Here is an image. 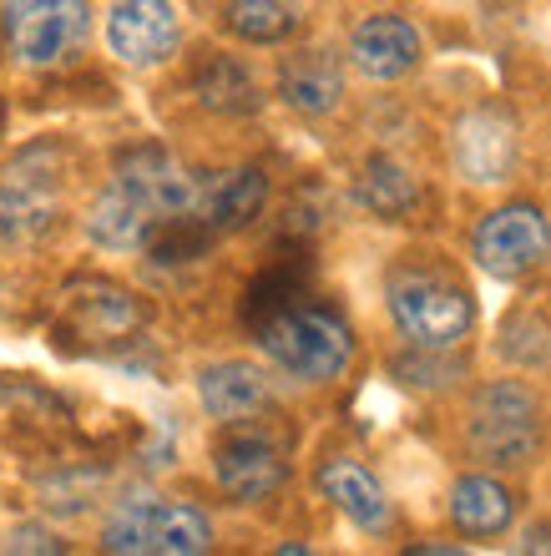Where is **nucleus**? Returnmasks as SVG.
Returning <instances> with one entry per match:
<instances>
[{
	"mask_svg": "<svg viewBox=\"0 0 551 556\" xmlns=\"http://www.w3.org/2000/svg\"><path fill=\"white\" fill-rule=\"evenodd\" d=\"M385 308L395 334L425 350H461L476 329V293L440 253H400L385 268Z\"/></svg>",
	"mask_w": 551,
	"mask_h": 556,
	"instance_id": "nucleus-1",
	"label": "nucleus"
},
{
	"mask_svg": "<svg viewBox=\"0 0 551 556\" xmlns=\"http://www.w3.org/2000/svg\"><path fill=\"white\" fill-rule=\"evenodd\" d=\"M461 445L480 470H501V476H522L547 455L551 445V415L547 400L526 380H480L465 395L461 410Z\"/></svg>",
	"mask_w": 551,
	"mask_h": 556,
	"instance_id": "nucleus-2",
	"label": "nucleus"
},
{
	"mask_svg": "<svg viewBox=\"0 0 551 556\" xmlns=\"http://www.w3.org/2000/svg\"><path fill=\"white\" fill-rule=\"evenodd\" d=\"M263 359L293 384H334L354 365V329L329 304H309L304 293L253 324Z\"/></svg>",
	"mask_w": 551,
	"mask_h": 556,
	"instance_id": "nucleus-3",
	"label": "nucleus"
},
{
	"mask_svg": "<svg viewBox=\"0 0 551 556\" xmlns=\"http://www.w3.org/2000/svg\"><path fill=\"white\" fill-rule=\"evenodd\" d=\"M97 546L107 556H203L213 552V521L192 501L132 491L107 506Z\"/></svg>",
	"mask_w": 551,
	"mask_h": 556,
	"instance_id": "nucleus-4",
	"label": "nucleus"
},
{
	"mask_svg": "<svg viewBox=\"0 0 551 556\" xmlns=\"http://www.w3.org/2000/svg\"><path fill=\"white\" fill-rule=\"evenodd\" d=\"M91 41V0H5L0 51L21 72H57Z\"/></svg>",
	"mask_w": 551,
	"mask_h": 556,
	"instance_id": "nucleus-5",
	"label": "nucleus"
},
{
	"mask_svg": "<svg viewBox=\"0 0 551 556\" xmlns=\"http://www.w3.org/2000/svg\"><path fill=\"white\" fill-rule=\"evenodd\" d=\"M471 258L480 274L501 283H522L551 264V218L537 203H501L476 223L471 233Z\"/></svg>",
	"mask_w": 551,
	"mask_h": 556,
	"instance_id": "nucleus-6",
	"label": "nucleus"
},
{
	"mask_svg": "<svg viewBox=\"0 0 551 556\" xmlns=\"http://www.w3.org/2000/svg\"><path fill=\"white\" fill-rule=\"evenodd\" d=\"M213 481L233 506H263L289 485V451L263 425H223L213 440Z\"/></svg>",
	"mask_w": 551,
	"mask_h": 556,
	"instance_id": "nucleus-7",
	"label": "nucleus"
},
{
	"mask_svg": "<svg viewBox=\"0 0 551 556\" xmlns=\"http://www.w3.org/2000/svg\"><path fill=\"white\" fill-rule=\"evenodd\" d=\"M450 162L471 188H501L522 162V127L506 102L465 106L450 127Z\"/></svg>",
	"mask_w": 551,
	"mask_h": 556,
	"instance_id": "nucleus-8",
	"label": "nucleus"
},
{
	"mask_svg": "<svg viewBox=\"0 0 551 556\" xmlns=\"http://www.w3.org/2000/svg\"><path fill=\"white\" fill-rule=\"evenodd\" d=\"M112 182L152 207L162 223L192 218V203H198V173L162 142H137L127 152H116Z\"/></svg>",
	"mask_w": 551,
	"mask_h": 556,
	"instance_id": "nucleus-9",
	"label": "nucleus"
},
{
	"mask_svg": "<svg viewBox=\"0 0 551 556\" xmlns=\"http://www.w3.org/2000/svg\"><path fill=\"white\" fill-rule=\"evenodd\" d=\"M107 51L122 66H162L183 51V11L177 0H112L107 11Z\"/></svg>",
	"mask_w": 551,
	"mask_h": 556,
	"instance_id": "nucleus-10",
	"label": "nucleus"
},
{
	"mask_svg": "<svg viewBox=\"0 0 551 556\" xmlns=\"http://www.w3.org/2000/svg\"><path fill=\"white\" fill-rule=\"evenodd\" d=\"M345 61L364 81H405L410 72H421L425 61V36L421 26L400 11H375L354 21L345 41Z\"/></svg>",
	"mask_w": 551,
	"mask_h": 556,
	"instance_id": "nucleus-11",
	"label": "nucleus"
},
{
	"mask_svg": "<svg viewBox=\"0 0 551 556\" xmlns=\"http://www.w3.org/2000/svg\"><path fill=\"white\" fill-rule=\"evenodd\" d=\"M41 152H26L11 173H0V253H15L57 223V173L36 167Z\"/></svg>",
	"mask_w": 551,
	"mask_h": 556,
	"instance_id": "nucleus-12",
	"label": "nucleus"
},
{
	"mask_svg": "<svg viewBox=\"0 0 551 556\" xmlns=\"http://www.w3.org/2000/svg\"><path fill=\"white\" fill-rule=\"evenodd\" d=\"M314 481H320L324 501L354 531H364V536H390L395 531V501L385 491V481L364 460H354V455H324Z\"/></svg>",
	"mask_w": 551,
	"mask_h": 556,
	"instance_id": "nucleus-13",
	"label": "nucleus"
},
{
	"mask_svg": "<svg viewBox=\"0 0 551 556\" xmlns=\"http://www.w3.org/2000/svg\"><path fill=\"white\" fill-rule=\"evenodd\" d=\"M274 91L289 112L320 122L345 106L349 72H345V61L334 56V51H324V46H299V51H289V56L278 61Z\"/></svg>",
	"mask_w": 551,
	"mask_h": 556,
	"instance_id": "nucleus-14",
	"label": "nucleus"
},
{
	"mask_svg": "<svg viewBox=\"0 0 551 556\" xmlns=\"http://www.w3.org/2000/svg\"><path fill=\"white\" fill-rule=\"evenodd\" d=\"M268 207V173L243 162V167H223V173H198V203L192 218L203 223L213 238L243 233L248 223L263 218Z\"/></svg>",
	"mask_w": 551,
	"mask_h": 556,
	"instance_id": "nucleus-15",
	"label": "nucleus"
},
{
	"mask_svg": "<svg viewBox=\"0 0 551 556\" xmlns=\"http://www.w3.org/2000/svg\"><path fill=\"white\" fill-rule=\"evenodd\" d=\"M198 405L213 425H243L274 410V380L253 359H213L198 369Z\"/></svg>",
	"mask_w": 551,
	"mask_h": 556,
	"instance_id": "nucleus-16",
	"label": "nucleus"
},
{
	"mask_svg": "<svg viewBox=\"0 0 551 556\" xmlns=\"http://www.w3.org/2000/svg\"><path fill=\"white\" fill-rule=\"evenodd\" d=\"M446 511L450 527L461 531L465 542H496V536H506L516 527L522 501H516V491L506 485L501 470H465V476L450 481Z\"/></svg>",
	"mask_w": 551,
	"mask_h": 556,
	"instance_id": "nucleus-17",
	"label": "nucleus"
},
{
	"mask_svg": "<svg viewBox=\"0 0 551 556\" xmlns=\"http://www.w3.org/2000/svg\"><path fill=\"white\" fill-rule=\"evenodd\" d=\"M82 233L102 253H152V243H158V233H162V218L147 203H137L127 188L107 182V188L91 198L87 218H82Z\"/></svg>",
	"mask_w": 551,
	"mask_h": 556,
	"instance_id": "nucleus-18",
	"label": "nucleus"
},
{
	"mask_svg": "<svg viewBox=\"0 0 551 556\" xmlns=\"http://www.w3.org/2000/svg\"><path fill=\"white\" fill-rule=\"evenodd\" d=\"M192 97H198V106L213 112V117H253V112H263L259 72H253L243 56H233V51H213V56L198 61Z\"/></svg>",
	"mask_w": 551,
	"mask_h": 556,
	"instance_id": "nucleus-19",
	"label": "nucleus"
},
{
	"mask_svg": "<svg viewBox=\"0 0 551 556\" xmlns=\"http://www.w3.org/2000/svg\"><path fill=\"white\" fill-rule=\"evenodd\" d=\"M354 198H360L364 213H375V218H385V223H400L421 207V182H415V173H410L400 157L375 152V157L360 167V177H354Z\"/></svg>",
	"mask_w": 551,
	"mask_h": 556,
	"instance_id": "nucleus-20",
	"label": "nucleus"
},
{
	"mask_svg": "<svg viewBox=\"0 0 551 556\" xmlns=\"http://www.w3.org/2000/svg\"><path fill=\"white\" fill-rule=\"evenodd\" d=\"M304 11L299 0H228L223 5V30L243 46H284L299 36Z\"/></svg>",
	"mask_w": 551,
	"mask_h": 556,
	"instance_id": "nucleus-21",
	"label": "nucleus"
},
{
	"mask_svg": "<svg viewBox=\"0 0 551 556\" xmlns=\"http://www.w3.org/2000/svg\"><path fill=\"white\" fill-rule=\"evenodd\" d=\"M72 308L76 319L87 324V329H97V334H137L142 329V304H137V293H127L122 283H107V278H91L87 289L72 293Z\"/></svg>",
	"mask_w": 551,
	"mask_h": 556,
	"instance_id": "nucleus-22",
	"label": "nucleus"
},
{
	"mask_svg": "<svg viewBox=\"0 0 551 556\" xmlns=\"http://www.w3.org/2000/svg\"><path fill=\"white\" fill-rule=\"evenodd\" d=\"M496 350H501L506 365L526 369V375H541V369H551V324L541 319L537 308H511L501 319V329H496Z\"/></svg>",
	"mask_w": 551,
	"mask_h": 556,
	"instance_id": "nucleus-23",
	"label": "nucleus"
},
{
	"mask_svg": "<svg viewBox=\"0 0 551 556\" xmlns=\"http://www.w3.org/2000/svg\"><path fill=\"white\" fill-rule=\"evenodd\" d=\"M395 384H405L415 395H446L465 380V359H455V350H425V344H405V354L390 359Z\"/></svg>",
	"mask_w": 551,
	"mask_h": 556,
	"instance_id": "nucleus-24",
	"label": "nucleus"
},
{
	"mask_svg": "<svg viewBox=\"0 0 551 556\" xmlns=\"http://www.w3.org/2000/svg\"><path fill=\"white\" fill-rule=\"evenodd\" d=\"M97 496H102V470H87V466L57 470L41 485V516H82L97 506Z\"/></svg>",
	"mask_w": 551,
	"mask_h": 556,
	"instance_id": "nucleus-25",
	"label": "nucleus"
},
{
	"mask_svg": "<svg viewBox=\"0 0 551 556\" xmlns=\"http://www.w3.org/2000/svg\"><path fill=\"white\" fill-rule=\"evenodd\" d=\"M0 552H15V556H61V552H72V542H66L57 527H46V521H15V527L0 536Z\"/></svg>",
	"mask_w": 551,
	"mask_h": 556,
	"instance_id": "nucleus-26",
	"label": "nucleus"
},
{
	"mask_svg": "<svg viewBox=\"0 0 551 556\" xmlns=\"http://www.w3.org/2000/svg\"><path fill=\"white\" fill-rule=\"evenodd\" d=\"M516 552H551V521H531V527L522 531Z\"/></svg>",
	"mask_w": 551,
	"mask_h": 556,
	"instance_id": "nucleus-27",
	"label": "nucleus"
},
{
	"mask_svg": "<svg viewBox=\"0 0 551 556\" xmlns=\"http://www.w3.org/2000/svg\"><path fill=\"white\" fill-rule=\"evenodd\" d=\"M410 552H430V556H455L461 546L455 542H410Z\"/></svg>",
	"mask_w": 551,
	"mask_h": 556,
	"instance_id": "nucleus-28",
	"label": "nucleus"
}]
</instances>
